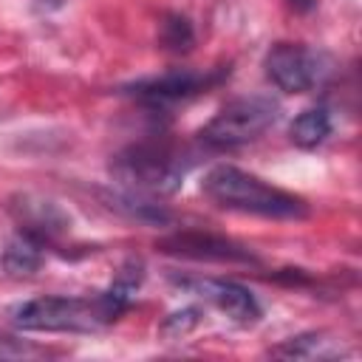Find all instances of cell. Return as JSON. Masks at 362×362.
I'll use <instances>...</instances> for the list:
<instances>
[{
  "instance_id": "cell-8",
  "label": "cell",
  "mask_w": 362,
  "mask_h": 362,
  "mask_svg": "<svg viewBox=\"0 0 362 362\" xmlns=\"http://www.w3.org/2000/svg\"><path fill=\"white\" fill-rule=\"evenodd\" d=\"M8 209L17 218L20 232L31 235L40 243L59 238L71 226L68 215L54 201H45V198H37V195H17V198H11Z\"/></svg>"
},
{
  "instance_id": "cell-2",
  "label": "cell",
  "mask_w": 362,
  "mask_h": 362,
  "mask_svg": "<svg viewBox=\"0 0 362 362\" xmlns=\"http://www.w3.org/2000/svg\"><path fill=\"white\" fill-rule=\"evenodd\" d=\"M201 189L226 209H238V212H252V215H263V218H303L308 212L305 201L266 184L263 178L238 170L232 164H218L212 167L204 181Z\"/></svg>"
},
{
  "instance_id": "cell-10",
  "label": "cell",
  "mask_w": 362,
  "mask_h": 362,
  "mask_svg": "<svg viewBox=\"0 0 362 362\" xmlns=\"http://www.w3.org/2000/svg\"><path fill=\"white\" fill-rule=\"evenodd\" d=\"M42 243L40 240H34L31 235H25V232H20V235H14L8 243H6V249H3V255H0V269L6 272V274H11V277H25V274H34L40 266H42Z\"/></svg>"
},
{
  "instance_id": "cell-12",
  "label": "cell",
  "mask_w": 362,
  "mask_h": 362,
  "mask_svg": "<svg viewBox=\"0 0 362 362\" xmlns=\"http://www.w3.org/2000/svg\"><path fill=\"white\" fill-rule=\"evenodd\" d=\"M161 45L173 54H187L195 45V31L189 25V20L184 14H167L161 23V34H158Z\"/></svg>"
},
{
  "instance_id": "cell-3",
  "label": "cell",
  "mask_w": 362,
  "mask_h": 362,
  "mask_svg": "<svg viewBox=\"0 0 362 362\" xmlns=\"http://www.w3.org/2000/svg\"><path fill=\"white\" fill-rule=\"evenodd\" d=\"M110 170L127 192H139V195L175 192L184 178V161L170 144L161 141L130 144L113 158Z\"/></svg>"
},
{
  "instance_id": "cell-1",
  "label": "cell",
  "mask_w": 362,
  "mask_h": 362,
  "mask_svg": "<svg viewBox=\"0 0 362 362\" xmlns=\"http://www.w3.org/2000/svg\"><path fill=\"white\" fill-rule=\"evenodd\" d=\"M136 288L116 280L99 297H34L11 308V322L23 331H96L119 320Z\"/></svg>"
},
{
  "instance_id": "cell-15",
  "label": "cell",
  "mask_w": 362,
  "mask_h": 362,
  "mask_svg": "<svg viewBox=\"0 0 362 362\" xmlns=\"http://www.w3.org/2000/svg\"><path fill=\"white\" fill-rule=\"evenodd\" d=\"M23 354H28V345H23V342H17L11 337H0V359H6V356H23Z\"/></svg>"
},
{
  "instance_id": "cell-5",
  "label": "cell",
  "mask_w": 362,
  "mask_h": 362,
  "mask_svg": "<svg viewBox=\"0 0 362 362\" xmlns=\"http://www.w3.org/2000/svg\"><path fill=\"white\" fill-rule=\"evenodd\" d=\"M263 68H266V76L286 93H305L325 74L322 57L317 51H311L308 45H300V42L272 45L266 59H263Z\"/></svg>"
},
{
  "instance_id": "cell-13",
  "label": "cell",
  "mask_w": 362,
  "mask_h": 362,
  "mask_svg": "<svg viewBox=\"0 0 362 362\" xmlns=\"http://www.w3.org/2000/svg\"><path fill=\"white\" fill-rule=\"evenodd\" d=\"M331 339H322V334H303V337H291L283 345H277L272 354L274 356H294V359H311V356H328L334 351H328Z\"/></svg>"
},
{
  "instance_id": "cell-11",
  "label": "cell",
  "mask_w": 362,
  "mask_h": 362,
  "mask_svg": "<svg viewBox=\"0 0 362 362\" xmlns=\"http://www.w3.org/2000/svg\"><path fill=\"white\" fill-rule=\"evenodd\" d=\"M288 133H291V141L297 147L311 150V147L322 144L331 136V116H328L325 107H308V110H303L291 122V130Z\"/></svg>"
},
{
  "instance_id": "cell-16",
  "label": "cell",
  "mask_w": 362,
  "mask_h": 362,
  "mask_svg": "<svg viewBox=\"0 0 362 362\" xmlns=\"http://www.w3.org/2000/svg\"><path fill=\"white\" fill-rule=\"evenodd\" d=\"M288 6H291L294 11H300V14H305V11L314 8V0H288Z\"/></svg>"
},
{
  "instance_id": "cell-7",
  "label": "cell",
  "mask_w": 362,
  "mask_h": 362,
  "mask_svg": "<svg viewBox=\"0 0 362 362\" xmlns=\"http://www.w3.org/2000/svg\"><path fill=\"white\" fill-rule=\"evenodd\" d=\"M158 249L167 255H181V257H192V260H226V263H249L255 260L252 252H246L243 246L209 235V232H175L158 240Z\"/></svg>"
},
{
  "instance_id": "cell-4",
  "label": "cell",
  "mask_w": 362,
  "mask_h": 362,
  "mask_svg": "<svg viewBox=\"0 0 362 362\" xmlns=\"http://www.w3.org/2000/svg\"><path fill=\"white\" fill-rule=\"evenodd\" d=\"M280 116V105L269 96H240L223 105L201 130V139L212 147H240L266 133Z\"/></svg>"
},
{
  "instance_id": "cell-14",
  "label": "cell",
  "mask_w": 362,
  "mask_h": 362,
  "mask_svg": "<svg viewBox=\"0 0 362 362\" xmlns=\"http://www.w3.org/2000/svg\"><path fill=\"white\" fill-rule=\"evenodd\" d=\"M198 322H201V311H198L195 305H187V308L170 314V317L161 322V337H167V339H181V337H187Z\"/></svg>"
},
{
  "instance_id": "cell-6",
  "label": "cell",
  "mask_w": 362,
  "mask_h": 362,
  "mask_svg": "<svg viewBox=\"0 0 362 362\" xmlns=\"http://www.w3.org/2000/svg\"><path fill=\"white\" fill-rule=\"evenodd\" d=\"M226 74H229V68H221V71H167L161 76H147V79H139L133 85H124L122 90L136 96V99H141V102H147V105H158L161 107V105L195 96L201 90H209Z\"/></svg>"
},
{
  "instance_id": "cell-9",
  "label": "cell",
  "mask_w": 362,
  "mask_h": 362,
  "mask_svg": "<svg viewBox=\"0 0 362 362\" xmlns=\"http://www.w3.org/2000/svg\"><path fill=\"white\" fill-rule=\"evenodd\" d=\"M189 288H195L201 297H206L209 303H215L226 317H232L235 322H255L260 317V305L255 300V294L232 280H198V283H184Z\"/></svg>"
}]
</instances>
